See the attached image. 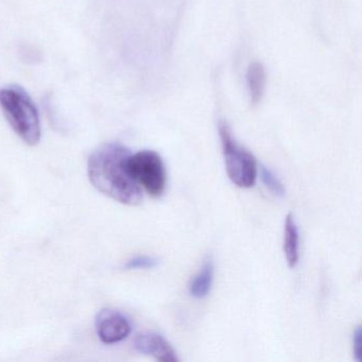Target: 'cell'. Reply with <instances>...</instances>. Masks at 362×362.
I'll return each mask as SVG.
<instances>
[{"mask_svg":"<svg viewBox=\"0 0 362 362\" xmlns=\"http://www.w3.org/2000/svg\"><path fill=\"white\" fill-rule=\"evenodd\" d=\"M135 349L144 355L151 356L160 362L179 361L170 343L156 332H144L135 339Z\"/></svg>","mask_w":362,"mask_h":362,"instance_id":"8992f818","label":"cell"},{"mask_svg":"<svg viewBox=\"0 0 362 362\" xmlns=\"http://www.w3.org/2000/svg\"><path fill=\"white\" fill-rule=\"evenodd\" d=\"M260 177H262L264 185L270 190L271 194H274L277 198H285L286 189L284 187L281 180L266 166L260 167Z\"/></svg>","mask_w":362,"mask_h":362,"instance_id":"30bf717a","label":"cell"},{"mask_svg":"<svg viewBox=\"0 0 362 362\" xmlns=\"http://www.w3.org/2000/svg\"><path fill=\"white\" fill-rule=\"evenodd\" d=\"M0 107L14 132L29 146L41 141L39 112L24 88L18 86L0 90Z\"/></svg>","mask_w":362,"mask_h":362,"instance_id":"7a4b0ae2","label":"cell"},{"mask_svg":"<svg viewBox=\"0 0 362 362\" xmlns=\"http://www.w3.org/2000/svg\"><path fill=\"white\" fill-rule=\"evenodd\" d=\"M247 86L252 105H258L266 88V71L259 62L252 63L247 69Z\"/></svg>","mask_w":362,"mask_h":362,"instance_id":"ba28073f","label":"cell"},{"mask_svg":"<svg viewBox=\"0 0 362 362\" xmlns=\"http://www.w3.org/2000/svg\"><path fill=\"white\" fill-rule=\"evenodd\" d=\"M219 134L226 173L230 181L240 188L253 187L258 175L255 156L238 145L233 136L232 130L226 122L220 124Z\"/></svg>","mask_w":362,"mask_h":362,"instance_id":"3957f363","label":"cell"},{"mask_svg":"<svg viewBox=\"0 0 362 362\" xmlns=\"http://www.w3.org/2000/svg\"><path fill=\"white\" fill-rule=\"evenodd\" d=\"M130 151L118 143L97 148L88 158L90 183L105 196L122 204L136 206L143 202V192L127 168Z\"/></svg>","mask_w":362,"mask_h":362,"instance_id":"6da1fadb","label":"cell"},{"mask_svg":"<svg viewBox=\"0 0 362 362\" xmlns=\"http://www.w3.org/2000/svg\"><path fill=\"white\" fill-rule=\"evenodd\" d=\"M353 351L354 357H355L356 361H361L362 356V330L361 326H357L355 332H354L353 338Z\"/></svg>","mask_w":362,"mask_h":362,"instance_id":"7c38bea8","label":"cell"},{"mask_svg":"<svg viewBox=\"0 0 362 362\" xmlns=\"http://www.w3.org/2000/svg\"><path fill=\"white\" fill-rule=\"evenodd\" d=\"M131 323L126 315L114 309H103L96 317V332L105 344L122 342L131 332Z\"/></svg>","mask_w":362,"mask_h":362,"instance_id":"5b68a950","label":"cell"},{"mask_svg":"<svg viewBox=\"0 0 362 362\" xmlns=\"http://www.w3.org/2000/svg\"><path fill=\"white\" fill-rule=\"evenodd\" d=\"M284 254L290 269H294L300 262V233L298 224L291 213L288 214L284 228Z\"/></svg>","mask_w":362,"mask_h":362,"instance_id":"52a82bcc","label":"cell"},{"mask_svg":"<svg viewBox=\"0 0 362 362\" xmlns=\"http://www.w3.org/2000/svg\"><path fill=\"white\" fill-rule=\"evenodd\" d=\"M158 260L150 256H137L127 262V270H139V269H153L158 267Z\"/></svg>","mask_w":362,"mask_h":362,"instance_id":"8fae6325","label":"cell"},{"mask_svg":"<svg viewBox=\"0 0 362 362\" xmlns=\"http://www.w3.org/2000/svg\"><path fill=\"white\" fill-rule=\"evenodd\" d=\"M127 168L135 182L154 198L164 194L167 185V173L160 154L150 150L130 154Z\"/></svg>","mask_w":362,"mask_h":362,"instance_id":"277c9868","label":"cell"},{"mask_svg":"<svg viewBox=\"0 0 362 362\" xmlns=\"http://www.w3.org/2000/svg\"><path fill=\"white\" fill-rule=\"evenodd\" d=\"M214 281V262L211 258L206 259L200 272L194 277L189 285V293L192 298H203L211 289Z\"/></svg>","mask_w":362,"mask_h":362,"instance_id":"9c48e42d","label":"cell"}]
</instances>
